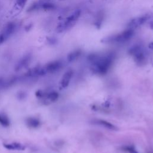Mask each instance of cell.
Instances as JSON below:
<instances>
[{
  "label": "cell",
  "instance_id": "cell-21",
  "mask_svg": "<svg viewBox=\"0 0 153 153\" xmlns=\"http://www.w3.org/2000/svg\"><path fill=\"white\" fill-rule=\"evenodd\" d=\"M47 40H48V42L51 44H53L56 42V39L54 38H48Z\"/></svg>",
  "mask_w": 153,
  "mask_h": 153
},
{
  "label": "cell",
  "instance_id": "cell-15",
  "mask_svg": "<svg viewBox=\"0 0 153 153\" xmlns=\"http://www.w3.org/2000/svg\"><path fill=\"white\" fill-rule=\"evenodd\" d=\"M0 124L6 127L10 126V121L6 114L0 113Z\"/></svg>",
  "mask_w": 153,
  "mask_h": 153
},
{
  "label": "cell",
  "instance_id": "cell-13",
  "mask_svg": "<svg viewBox=\"0 0 153 153\" xmlns=\"http://www.w3.org/2000/svg\"><path fill=\"white\" fill-rule=\"evenodd\" d=\"M26 124L29 127L35 129L38 128L40 126L41 122L37 118L29 117L26 120Z\"/></svg>",
  "mask_w": 153,
  "mask_h": 153
},
{
  "label": "cell",
  "instance_id": "cell-6",
  "mask_svg": "<svg viewBox=\"0 0 153 153\" xmlns=\"http://www.w3.org/2000/svg\"><path fill=\"white\" fill-rule=\"evenodd\" d=\"M63 67V63L61 61H55L48 63L43 68L46 74L55 73L59 71Z\"/></svg>",
  "mask_w": 153,
  "mask_h": 153
},
{
  "label": "cell",
  "instance_id": "cell-9",
  "mask_svg": "<svg viewBox=\"0 0 153 153\" xmlns=\"http://www.w3.org/2000/svg\"><path fill=\"white\" fill-rule=\"evenodd\" d=\"M92 123L97 125V126H99L102 127H104L107 129L110 130H113V131H116L118 130V128L116 126H115L114 124H113V123L107 122L106 120H101V119H94L93 120H92Z\"/></svg>",
  "mask_w": 153,
  "mask_h": 153
},
{
  "label": "cell",
  "instance_id": "cell-23",
  "mask_svg": "<svg viewBox=\"0 0 153 153\" xmlns=\"http://www.w3.org/2000/svg\"><path fill=\"white\" fill-rule=\"evenodd\" d=\"M150 28H151L152 29H153V22L150 24Z\"/></svg>",
  "mask_w": 153,
  "mask_h": 153
},
{
  "label": "cell",
  "instance_id": "cell-18",
  "mask_svg": "<svg viewBox=\"0 0 153 153\" xmlns=\"http://www.w3.org/2000/svg\"><path fill=\"white\" fill-rule=\"evenodd\" d=\"M46 94H47V92H45L42 90H39L36 92L35 96L37 98H38L40 99H42L45 96Z\"/></svg>",
  "mask_w": 153,
  "mask_h": 153
},
{
  "label": "cell",
  "instance_id": "cell-10",
  "mask_svg": "<svg viewBox=\"0 0 153 153\" xmlns=\"http://www.w3.org/2000/svg\"><path fill=\"white\" fill-rule=\"evenodd\" d=\"M132 56L133 57L135 62L138 65H142L146 62V56L142 48L138 50L136 53L132 55Z\"/></svg>",
  "mask_w": 153,
  "mask_h": 153
},
{
  "label": "cell",
  "instance_id": "cell-5",
  "mask_svg": "<svg viewBox=\"0 0 153 153\" xmlns=\"http://www.w3.org/2000/svg\"><path fill=\"white\" fill-rule=\"evenodd\" d=\"M151 18V16L149 15H145L133 18L131 19L128 23L127 28H130L133 29H136L146 22L149 19H150Z\"/></svg>",
  "mask_w": 153,
  "mask_h": 153
},
{
  "label": "cell",
  "instance_id": "cell-4",
  "mask_svg": "<svg viewBox=\"0 0 153 153\" xmlns=\"http://www.w3.org/2000/svg\"><path fill=\"white\" fill-rule=\"evenodd\" d=\"M17 25L11 22L8 23L0 32V45L5 42L16 31Z\"/></svg>",
  "mask_w": 153,
  "mask_h": 153
},
{
  "label": "cell",
  "instance_id": "cell-20",
  "mask_svg": "<svg viewBox=\"0 0 153 153\" xmlns=\"http://www.w3.org/2000/svg\"><path fill=\"white\" fill-rule=\"evenodd\" d=\"M17 98L20 100H23L25 99L26 96H27V94H26V93L25 92H23V91H20L18 93H17Z\"/></svg>",
  "mask_w": 153,
  "mask_h": 153
},
{
  "label": "cell",
  "instance_id": "cell-2",
  "mask_svg": "<svg viewBox=\"0 0 153 153\" xmlns=\"http://www.w3.org/2000/svg\"><path fill=\"white\" fill-rule=\"evenodd\" d=\"M134 34V29L127 28L121 33L104 38L102 41L105 43H124L130 40Z\"/></svg>",
  "mask_w": 153,
  "mask_h": 153
},
{
  "label": "cell",
  "instance_id": "cell-7",
  "mask_svg": "<svg viewBox=\"0 0 153 153\" xmlns=\"http://www.w3.org/2000/svg\"><path fill=\"white\" fill-rule=\"evenodd\" d=\"M32 55L31 54H27L25 55L23 57H22L16 64L15 70L16 72L20 71L22 70L27 68L31 61Z\"/></svg>",
  "mask_w": 153,
  "mask_h": 153
},
{
  "label": "cell",
  "instance_id": "cell-1",
  "mask_svg": "<svg viewBox=\"0 0 153 153\" xmlns=\"http://www.w3.org/2000/svg\"><path fill=\"white\" fill-rule=\"evenodd\" d=\"M87 59L91 64V69L94 73L104 75L107 73L111 67L114 61V56L112 54H109L100 56L93 53L89 55Z\"/></svg>",
  "mask_w": 153,
  "mask_h": 153
},
{
  "label": "cell",
  "instance_id": "cell-17",
  "mask_svg": "<svg viewBox=\"0 0 153 153\" xmlns=\"http://www.w3.org/2000/svg\"><path fill=\"white\" fill-rule=\"evenodd\" d=\"M122 149L124 151L127 152L128 153H139L136 148L132 145H126L124 146Z\"/></svg>",
  "mask_w": 153,
  "mask_h": 153
},
{
  "label": "cell",
  "instance_id": "cell-3",
  "mask_svg": "<svg viewBox=\"0 0 153 153\" xmlns=\"http://www.w3.org/2000/svg\"><path fill=\"white\" fill-rule=\"evenodd\" d=\"M81 15V11L80 10H77L74 12L65 19V20L60 23L58 25L56 28V31L59 33H62L72 27L74 23L80 18Z\"/></svg>",
  "mask_w": 153,
  "mask_h": 153
},
{
  "label": "cell",
  "instance_id": "cell-8",
  "mask_svg": "<svg viewBox=\"0 0 153 153\" xmlns=\"http://www.w3.org/2000/svg\"><path fill=\"white\" fill-rule=\"evenodd\" d=\"M59 94L56 91H52L50 92H47L45 96L41 99L42 102L45 105H48L56 102L59 98Z\"/></svg>",
  "mask_w": 153,
  "mask_h": 153
},
{
  "label": "cell",
  "instance_id": "cell-14",
  "mask_svg": "<svg viewBox=\"0 0 153 153\" xmlns=\"http://www.w3.org/2000/svg\"><path fill=\"white\" fill-rule=\"evenodd\" d=\"M82 52L81 50H75L70 53L67 56V61L68 62H73L78 59L81 55Z\"/></svg>",
  "mask_w": 153,
  "mask_h": 153
},
{
  "label": "cell",
  "instance_id": "cell-19",
  "mask_svg": "<svg viewBox=\"0 0 153 153\" xmlns=\"http://www.w3.org/2000/svg\"><path fill=\"white\" fill-rule=\"evenodd\" d=\"M28 0H17L16 1V6L19 9H23L26 4Z\"/></svg>",
  "mask_w": 153,
  "mask_h": 153
},
{
  "label": "cell",
  "instance_id": "cell-16",
  "mask_svg": "<svg viewBox=\"0 0 153 153\" xmlns=\"http://www.w3.org/2000/svg\"><path fill=\"white\" fill-rule=\"evenodd\" d=\"M56 8V5L52 3H44L42 4H41L40 5V9L45 11L53 10Z\"/></svg>",
  "mask_w": 153,
  "mask_h": 153
},
{
  "label": "cell",
  "instance_id": "cell-12",
  "mask_svg": "<svg viewBox=\"0 0 153 153\" xmlns=\"http://www.w3.org/2000/svg\"><path fill=\"white\" fill-rule=\"evenodd\" d=\"M4 146L9 150H17V151H23L26 149V146L19 143L13 142L10 143H4Z\"/></svg>",
  "mask_w": 153,
  "mask_h": 153
},
{
  "label": "cell",
  "instance_id": "cell-11",
  "mask_svg": "<svg viewBox=\"0 0 153 153\" xmlns=\"http://www.w3.org/2000/svg\"><path fill=\"white\" fill-rule=\"evenodd\" d=\"M73 71L70 70L67 71L64 74L61 81V85L62 88H66L69 86L71 80L73 76Z\"/></svg>",
  "mask_w": 153,
  "mask_h": 153
},
{
  "label": "cell",
  "instance_id": "cell-22",
  "mask_svg": "<svg viewBox=\"0 0 153 153\" xmlns=\"http://www.w3.org/2000/svg\"><path fill=\"white\" fill-rule=\"evenodd\" d=\"M148 48L151 50H153V41L151 42L149 44H148Z\"/></svg>",
  "mask_w": 153,
  "mask_h": 153
}]
</instances>
